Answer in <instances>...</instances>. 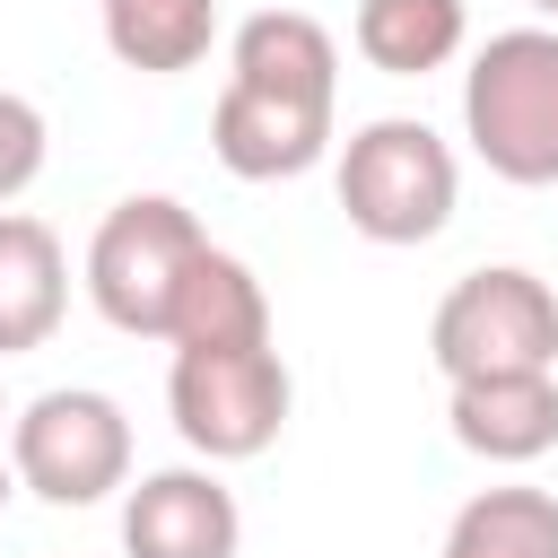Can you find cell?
I'll use <instances>...</instances> for the list:
<instances>
[{"label": "cell", "instance_id": "9c48e42d", "mask_svg": "<svg viewBox=\"0 0 558 558\" xmlns=\"http://www.w3.org/2000/svg\"><path fill=\"white\" fill-rule=\"evenodd\" d=\"M453 418V445L480 453V462H541L558 453V375H480V384H453L445 401Z\"/></svg>", "mask_w": 558, "mask_h": 558}, {"label": "cell", "instance_id": "3957f363", "mask_svg": "<svg viewBox=\"0 0 558 558\" xmlns=\"http://www.w3.org/2000/svg\"><path fill=\"white\" fill-rule=\"evenodd\" d=\"M462 166L418 113H375L340 148V218L366 244H427L453 227Z\"/></svg>", "mask_w": 558, "mask_h": 558}, {"label": "cell", "instance_id": "30bf717a", "mask_svg": "<svg viewBox=\"0 0 558 558\" xmlns=\"http://www.w3.org/2000/svg\"><path fill=\"white\" fill-rule=\"evenodd\" d=\"M70 314V253L44 218L0 209V357H26Z\"/></svg>", "mask_w": 558, "mask_h": 558}, {"label": "cell", "instance_id": "52a82bcc", "mask_svg": "<svg viewBox=\"0 0 558 558\" xmlns=\"http://www.w3.org/2000/svg\"><path fill=\"white\" fill-rule=\"evenodd\" d=\"M209 148L244 183L314 174L323 148H331V105L323 96H288V87H253V78H227L218 87V113H209Z\"/></svg>", "mask_w": 558, "mask_h": 558}, {"label": "cell", "instance_id": "5b68a950", "mask_svg": "<svg viewBox=\"0 0 558 558\" xmlns=\"http://www.w3.org/2000/svg\"><path fill=\"white\" fill-rule=\"evenodd\" d=\"M288 357L270 340H235V349H174L166 366V410H174V436L201 453V462H253L279 445L288 427Z\"/></svg>", "mask_w": 558, "mask_h": 558}, {"label": "cell", "instance_id": "277c9868", "mask_svg": "<svg viewBox=\"0 0 558 558\" xmlns=\"http://www.w3.org/2000/svg\"><path fill=\"white\" fill-rule=\"evenodd\" d=\"M427 349H436V375H445V384L558 375V296H549V279H532L523 262L462 270V279L436 296Z\"/></svg>", "mask_w": 558, "mask_h": 558}, {"label": "cell", "instance_id": "8fae6325", "mask_svg": "<svg viewBox=\"0 0 558 558\" xmlns=\"http://www.w3.org/2000/svg\"><path fill=\"white\" fill-rule=\"evenodd\" d=\"M227 78H253V87H288V96H340V44L323 17L305 9H253L227 44Z\"/></svg>", "mask_w": 558, "mask_h": 558}, {"label": "cell", "instance_id": "5bb4252c", "mask_svg": "<svg viewBox=\"0 0 558 558\" xmlns=\"http://www.w3.org/2000/svg\"><path fill=\"white\" fill-rule=\"evenodd\" d=\"M174 349H235V340H270V296L262 279L235 262V253H201L192 279H183V305H174Z\"/></svg>", "mask_w": 558, "mask_h": 558}, {"label": "cell", "instance_id": "ac0fdd59", "mask_svg": "<svg viewBox=\"0 0 558 558\" xmlns=\"http://www.w3.org/2000/svg\"><path fill=\"white\" fill-rule=\"evenodd\" d=\"M532 9H541V17H558V0H532Z\"/></svg>", "mask_w": 558, "mask_h": 558}, {"label": "cell", "instance_id": "4fadbf2b", "mask_svg": "<svg viewBox=\"0 0 558 558\" xmlns=\"http://www.w3.org/2000/svg\"><path fill=\"white\" fill-rule=\"evenodd\" d=\"M349 35H357V61L366 70L427 78V70H445L462 52L471 17H462V0H357V26Z\"/></svg>", "mask_w": 558, "mask_h": 558}, {"label": "cell", "instance_id": "ba28073f", "mask_svg": "<svg viewBox=\"0 0 558 558\" xmlns=\"http://www.w3.org/2000/svg\"><path fill=\"white\" fill-rule=\"evenodd\" d=\"M235 549H244V514L218 462L148 471L122 497V558H235Z\"/></svg>", "mask_w": 558, "mask_h": 558}, {"label": "cell", "instance_id": "7a4b0ae2", "mask_svg": "<svg viewBox=\"0 0 558 558\" xmlns=\"http://www.w3.org/2000/svg\"><path fill=\"white\" fill-rule=\"evenodd\" d=\"M201 253H209V235H201V218L174 192H131L87 235V296H96V314L113 331L166 340L174 305H183V279H192Z\"/></svg>", "mask_w": 558, "mask_h": 558}, {"label": "cell", "instance_id": "8992f818", "mask_svg": "<svg viewBox=\"0 0 558 558\" xmlns=\"http://www.w3.org/2000/svg\"><path fill=\"white\" fill-rule=\"evenodd\" d=\"M9 462L44 506H105L113 488H131V418L96 384H52L9 418Z\"/></svg>", "mask_w": 558, "mask_h": 558}, {"label": "cell", "instance_id": "9a60e30c", "mask_svg": "<svg viewBox=\"0 0 558 558\" xmlns=\"http://www.w3.org/2000/svg\"><path fill=\"white\" fill-rule=\"evenodd\" d=\"M436 558H558V497L549 488H480L445 523Z\"/></svg>", "mask_w": 558, "mask_h": 558}, {"label": "cell", "instance_id": "e0dca14e", "mask_svg": "<svg viewBox=\"0 0 558 558\" xmlns=\"http://www.w3.org/2000/svg\"><path fill=\"white\" fill-rule=\"evenodd\" d=\"M9 497H17V462H0V514H9Z\"/></svg>", "mask_w": 558, "mask_h": 558}, {"label": "cell", "instance_id": "6da1fadb", "mask_svg": "<svg viewBox=\"0 0 558 558\" xmlns=\"http://www.w3.org/2000/svg\"><path fill=\"white\" fill-rule=\"evenodd\" d=\"M462 140L497 183H558V26H506L462 70Z\"/></svg>", "mask_w": 558, "mask_h": 558}, {"label": "cell", "instance_id": "2e32d148", "mask_svg": "<svg viewBox=\"0 0 558 558\" xmlns=\"http://www.w3.org/2000/svg\"><path fill=\"white\" fill-rule=\"evenodd\" d=\"M44 157H52V131H44V113H35L17 87H0V201H17V192L44 174Z\"/></svg>", "mask_w": 558, "mask_h": 558}, {"label": "cell", "instance_id": "7c38bea8", "mask_svg": "<svg viewBox=\"0 0 558 558\" xmlns=\"http://www.w3.org/2000/svg\"><path fill=\"white\" fill-rule=\"evenodd\" d=\"M96 17H105L113 61L148 78H183L218 44V0H96Z\"/></svg>", "mask_w": 558, "mask_h": 558}, {"label": "cell", "instance_id": "d6986e66", "mask_svg": "<svg viewBox=\"0 0 558 558\" xmlns=\"http://www.w3.org/2000/svg\"><path fill=\"white\" fill-rule=\"evenodd\" d=\"M0 418H9V410H0Z\"/></svg>", "mask_w": 558, "mask_h": 558}]
</instances>
